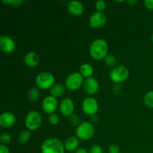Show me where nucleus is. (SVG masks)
I'll return each mask as SVG.
<instances>
[{
  "mask_svg": "<svg viewBox=\"0 0 153 153\" xmlns=\"http://www.w3.org/2000/svg\"><path fill=\"white\" fill-rule=\"evenodd\" d=\"M108 46L103 39L95 40L90 46L89 52L91 57L95 60H102L107 56Z\"/></svg>",
  "mask_w": 153,
  "mask_h": 153,
  "instance_id": "1",
  "label": "nucleus"
},
{
  "mask_svg": "<svg viewBox=\"0 0 153 153\" xmlns=\"http://www.w3.org/2000/svg\"><path fill=\"white\" fill-rule=\"evenodd\" d=\"M0 140L1 142V144L6 145L10 143V140H11V137L7 133H2L0 136Z\"/></svg>",
  "mask_w": 153,
  "mask_h": 153,
  "instance_id": "25",
  "label": "nucleus"
},
{
  "mask_svg": "<svg viewBox=\"0 0 153 153\" xmlns=\"http://www.w3.org/2000/svg\"><path fill=\"white\" fill-rule=\"evenodd\" d=\"M49 122L51 125L55 126L59 123V117L58 114L53 113L52 114H49Z\"/></svg>",
  "mask_w": 153,
  "mask_h": 153,
  "instance_id": "27",
  "label": "nucleus"
},
{
  "mask_svg": "<svg viewBox=\"0 0 153 153\" xmlns=\"http://www.w3.org/2000/svg\"><path fill=\"white\" fill-rule=\"evenodd\" d=\"M91 118V120H92V121H94V122H97L98 117H97V116H96V114L92 115Z\"/></svg>",
  "mask_w": 153,
  "mask_h": 153,
  "instance_id": "36",
  "label": "nucleus"
},
{
  "mask_svg": "<svg viewBox=\"0 0 153 153\" xmlns=\"http://www.w3.org/2000/svg\"><path fill=\"white\" fill-rule=\"evenodd\" d=\"M3 3H5V4H11L13 6H19L22 3V1L21 0H2Z\"/></svg>",
  "mask_w": 153,
  "mask_h": 153,
  "instance_id": "29",
  "label": "nucleus"
},
{
  "mask_svg": "<svg viewBox=\"0 0 153 153\" xmlns=\"http://www.w3.org/2000/svg\"><path fill=\"white\" fill-rule=\"evenodd\" d=\"M143 102L147 107L153 108V91H149L145 94L143 97Z\"/></svg>",
  "mask_w": 153,
  "mask_h": 153,
  "instance_id": "22",
  "label": "nucleus"
},
{
  "mask_svg": "<svg viewBox=\"0 0 153 153\" xmlns=\"http://www.w3.org/2000/svg\"><path fill=\"white\" fill-rule=\"evenodd\" d=\"M127 2L128 3V4H131V5H133V4H136V3H137V0H128V1H127Z\"/></svg>",
  "mask_w": 153,
  "mask_h": 153,
  "instance_id": "35",
  "label": "nucleus"
},
{
  "mask_svg": "<svg viewBox=\"0 0 153 153\" xmlns=\"http://www.w3.org/2000/svg\"><path fill=\"white\" fill-rule=\"evenodd\" d=\"M31 139V133L28 131V130H24V131H21L19 134V137H18V141L21 143V144H25L28 143Z\"/></svg>",
  "mask_w": 153,
  "mask_h": 153,
  "instance_id": "20",
  "label": "nucleus"
},
{
  "mask_svg": "<svg viewBox=\"0 0 153 153\" xmlns=\"http://www.w3.org/2000/svg\"><path fill=\"white\" fill-rule=\"evenodd\" d=\"M64 145L66 150L69 151V152L76 151L78 149V146H79V140H78L77 137L70 136L66 139Z\"/></svg>",
  "mask_w": 153,
  "mask_h": 153,
  "instance_id": "17",
  "label": "nucleus"
},
{
  "mask_svg": "<svg viewBox=\"0 0 153 153\" xmlns=\"http://www.w3.org/2000/svg\"><path fill=\"white\" fill-rule=\"evenodd\" d=\"M42 108L46 114H53L58 108V101L56 98L52 96H48L45 97L42 102Z\"/></svg>",
  "mask_w": 153,
  "mask_h": 153,
  "instance_id": "9",
  "label": "nucleus"
},
{
  "mask_svg": "<svg viewBox=\"0 0 153 153\" xmlns=\"http://www.w3.org/2000/svg\"><path fill=\"white\" fill-rule=\"evenodd\" d=\"M144 5L146 6V8L149 9V10H152L153 9V0H145Z\"/></svg>",
  "mask_w": 153,
  "mask_h": 153,
  "instance_id": "32",
  "label": "nucleus"
},
{
  "mask_svg": "<svg viewBox=\"0 0 153 153\" xmlns=\"http://www.w3.org/2000/svg\"><path fill=\"white\" fill-rule=\"evenodd\" d=\"M95 7L99 12H102L106 7L105 1L103 0H99L95 3Z\"/></svg>",
  "mask_w": 153,
  "mask_h": 153,
  "instance_id": "26",
  "label": "nucleus"
},
{
  "mask_svg": "<svg viewBox=\"0 0 153 153\" xmlns=\"http://www.w3.org/2000/svg\"><path fill=\"white\" fill-rule=\"evenodd\" d=\"M122 91V87L120 84H114L111 87V91L115 95H118Z\"/></svg>",
  "mask_w": 153,
  "mask_h": 153,
  "instance_id": "28",
  "label": "nucleus"
},
{
  "mask_svg": "<svg viewBox=\"0 0 153 153\" xmlns=\"http://www.w3.org/2000/svg\"><path fill=\"white\" fill-rule=\"evenodd\" d=\"M90 153H103V150L102 147L99 145H94L90 149Z\"/></svg>",
  "mask_w": 153,
  "mask_h": 153,
  "instance_id": "30",
  "label": "nucleus"
},
{
  "mask_svg": "<svg viewBox=\"0 0 153 153\" xmlns=\"http://www.w3.org/2000/svg\"><path fill=\"white\" fill-rule=\"evenodd\" d=\"M42 123V118L39 112L36 111H31L28 112L25 117V125L28 129L36 130L40 126Z\"/></svg>",
  "mask_w": 153,
  "mask_h": 153,
  "instance_id": "6",
  "label": "nucleus"
},
{
  "mask_svg": "<svg viewBox=\"0 0 153 153\" xmlns=\"http://www.w3.org/2000/svg\"><path fill=\"white\" fill-rule=\"evenodd\" d=\"M16 118L11 112H4L0 116V126L3 128H10L14 124Z\"/></svg>",
  "mask_w": 153,
  "mask_h": 153,
  "instance_id": "14",
  "label": "nucleus"
},
{
  "mask_svg": "<svg viewBox=\"0 0 153 153\" xmlns=\"http://www.w3.org/2000/svg\"><path fill=\"white\" fill-rule=\"evenodd\" d=\"M55 77L49 72H42L37 76L35 83L40 89L46 90L51 88L55 84Z\"/></svg>",
  "mask_w": 153,
  "mask_h": 153,
  "instance_id": "4",
  "label": "nucleus"
},
{
  "mask_svg": "<svg viewBox=\"0 0 153 153\" xmlns=\"http://www.w3.org/2000/svg\"><path fill=\"white\" fill-rule=\"evenodd\" d=\"M28 98L31 102L37 101L40 98V91H39V90L36 88H31L28 93Z\"/></svg>",
  "mask_w": 153,
  "mask_h": 153,
  "instance_id": "21",
  "label": "nucleus"
},
{
  "mask_svg": "<svg viewBox=\"0 0 153 153\" xmlns=\"http://www.w3.org/2000/svg\"><path fill=\"white\" fill-rule=\"evenodd\" d=\"M105 64L106 66L109 67H115L117 64V58L113 55H108L105 58H104Z\"/></svg>",
  "mask_w": 153,
  "mask_h": 153,
  "instance_id": "23",
  "label": "nucleus"
},
{
  "mask_svg": "<svg viewBox=\"0 0 153 153\" xmlns=\"http://www.w3.org/2000/svg\"><path fill=\"white\" fill-rule=\"evenodd\" d=\"M83 84V76L80 73H72L65 80L66 87L70 91H76Z\"/></svg>",
  "mask_w": 153,
  "mask_h": 153,
  "instance_id": "7",
  "label": "nucleus"
},
{
  "mask_svg": "<svg viewBox=\"0 0 153 153\" xmlns=\"http://www.w3.org/2000/svg\"><path fill=\"white\" fill-rule=\"evenodd\" d=\"M59 110L61 114L64 117H70L74 111V103L70 98H65L61 102Z\"/></svg>",
  "mask_w": 153,
  "mask_h": 153,
  "instance_id": "11",
  "label": "nucleus"
},
{
  "mask_svg": "<svg viewBox=\"0 0 153 153\" xmlns=\"http://www.w3.org/2000/svg\"><path fill=\"white\" fill-rule=\"evenodd\" d=\"M64 91H65L64 86L60 83L55 84L50 89L51 95L55 98L62 97L63 94H64Z\"/></svg>",
  "mask_w": 153,
  "mask_h": 153,
  "instance_id": "18",
  "label": "nucleus"
},
{
  "mask_svg": "<svg viewBox=\"0 0 153 153\" xmlns=\"http://www.w3.org/2000/svg\"><path fill=\"white\" fill-rule=\"evenodd\" d=\"M82 111L86 114L92 116L96 114L99 108V105L97 100L93 97H87L83 100L82 104Z\"/></svg>",
  "mask_w": 153,
  "mask_h": 153,
  "instance_id": "8",
  "label": "nucleus"
},
{
  "mask_svg": "<svg viewBox=\"0 0 153 153\" xmlns=\"http://www.w3.org/2000/svg\"><path fill=\"white\" fill-rule=\"evenodd\" d=\"M0 153H9V149L6 146V145H0Z\"/></svg>",
  "mask_w": 153,
  "mask_h": 153,
  "instance_id": "33",
  "label": "nucleus"
},
{
  "mask_svg": "<svg viewBox=\"0 0 153 153\" xmlns=\"http://www.w3.org/2000/svg\"><path fill=\"white\" fill-rule=\"evenodd\" d=\"M151 40H152V43H153V33H152V35H151Z\"/></svg>",
  "mask_w": 153,
  "mask_h": 153,
  "instance_id": "37",
  "label": "nucleus"
},
{
  "mask_svg": "<svg viewBox=\"0 0 153 153\" xmlns=\"http://www.w3.org/2000/svg\"><path fill=\"white\" fill-rule=\"evenodd\" d=\"M79 72L83 77L90 78L92 77V75L94 73V68L90 64L85 63V64L81 65L80 68H79Z\"/></svg>",
  "mask_w": 153,
  "mask_h": 153,
  "instance_id": "19",
  "label": "nucleus"
},
{
  "mask_svg": "<svg viewBox=\"0 0 153 153\" xmlns=\"http://www.w3.org/2000/svg\"><path fill=\"white\" fill-rule=\"evenodd\" d=\"M100 85L95 78L90 77L87 78L83 84V88L86 93L88 94H94L98 91Z\"/></svg>",
  "mask_w": 153,
  "mask_h": 153,
  "instance_id": "12",
  "label": "nucleus"
},
{
  "mask_svg": "<svg viewBox=\"0 0 153 153\" xmlns=\"http://www.w3.org/2000/svg\"><path fill=\"white\" fill-rule=\"evenodd\" d=\"M67 9H68V11L71 14L75 15V16H79V15L82 14V13H83L84 6L81 1L73 0V1H70L68 3Z\"/></svg>",
  "mask_w": 153,
  "mask_h": 153,
  "instance_id": "15",
  "label": "nucleus"
},
{
  "mask_svg": "<svg viewBox=\"0 0 153 153\" xmlns=\"http://www.w3.org/2000/svg\"><path fill=\"white\" fill-rule=\"evenodd\" d=\"M94 131L95 128L91 123L83 122L76 128V137L82 140H88L94 136Z\"/></svg>",
  "mask_w": 153,
  "mask_h": 153,
  "instance_id": "3",
  "label": "nucleus"
},
{
  "mask_svg": "<svg viewBox=\"0 0 153 153\" xmlns=\"http://www.w3.org/2000/svg\"><path fill=\"white\" fill-rule=\"evenodd\" d=\"M69 122L73 126H79V122H80V118L79 116L76 114H72L71 116L69 117Z\"/></svg>",
  "mask_w": 153,
  "mask_h": 153,
  "instance_id": "24",
  "label": "nucleus"
},
{
  "mask_svg": "<svg viewBox=\"0 0 153 153\" xmlns=\"http://www.w3.org/2000/svg\"><path fill=\"white\" fill-rule=\"evenodd\" d=\"M120 149L117 145L111 144L108 147L109 153H120Z\"/></svg>",
  "mask_w": 153,
  "mask_h": 153,
  "instance_id": "31",
  "label": "nucleus"
},
{
  "mask_svg": "<svg viewBox=\"0 0 153 153\" xmlns=\"http://www.w3.org/2000/svg\"><path fill=\"white\" fill-rule=\"evenodd\" d=\"M129 72L128 68L123 65L116 66L111 70L110 73L111 80L115 84H119L126 80L128 77Z\"/></svg>",
  "mask_w": 153,
  "mask_h": 153,
  "instance_id": "5",
  "label": "nucleus"
},
{
  "mask_svg": "<svg viewBox=\"0 0 153 153\" xmlns=\"http://www.w3.org/2000/svg\"><path fill=\"white\" fill-rule=\"evenodd\" d=\"M75 153H88V151L84 148H79Z\"/></svg>",
  "mask_w": 153,
  "mask_h": 153,
  "instance_id": "34",
  "label": "nucleus"
},
{
  "mask_svg": "<svg viewBox=\"0 0 153 153\" xmlns=\"http://www.w3.org/2000/svg\"><path fill=\"white\" fill-rule=\"evenodd\" d=\"M0 49L4 52H11L15 49V43L11 37L3 35L0 37Z\"/></svg>",
  "mask_w": 153,
  "mask_h": 153,
  "instance_id": "13",
  "label": "nucleus"
},
{
  "mask_svg": "<svg viewBox=\"0 0 153 153\" xmlns=\"http://www.w3.org/2000/svg\"><path fill=\"white\" fill-rule=\"evenodd\" d=\"M64 143L55 137L46 139L41 145L42 153H64Z\"/></svg>",
  "mask_w": 153,
  "mask_h": 153,
  "instance_id": "2",
  "label": "nucleus"
},
{
  "mask_svg": "<svg viewBox=\"0 0 153 153\" xmlns=\"http://www.w3.org/2000/svg\"><path fill=\"white\" fill-rule=\"evenodd\" d=\"M106 16L103 12H94L91 16L89 23L91 27L95 28H101L105 24Z\"/></svg>",
  "mask_w": 153,
  "mask_h": 153,
  "instance_id": "10",
  "label": "nucleus"
},
{
  "mask_svg": "<svg viewBox=\"0 0 153 153\" xmlns=\"http://www.w3.org/2000/svg\"><path fill=\"white\" fill-rule=\"evenodd\" d=\"M40 58L34 52H28L24 56V62L28 67H35L38 64Z\"/></svg>",
  "mask_w": 153,
  "mask_h": 153,
  "instance_id": "16",
  "label": "nucleus"
}]
</instances>
